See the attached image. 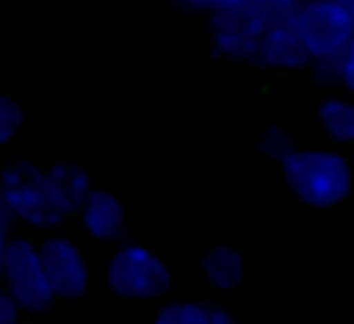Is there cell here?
Instances as JSON below:
<instances>
[{
	"mask_svg": "<svg viewBox=\"0 0 354 324\" xmlns=\"http://www.w3.org/2000/svg\"><path fill=\"white\" fill-rule=\"evenodd\" d=\"M41 263L47 271V280L61 299H75L86 294L88 288V266L83 260V252L66 241V238H47L41 246Z\"/></svg>",
	"mask_w": 354,
	"mask_h": 324,
	"instance_id": "obj_7",
	"label": "cell"
},
{
	"mask_svg": "<svg viewBox=\"0 0 354 324\" xmlns=\"http://www.w3.org/2000/svg\"><path fill=\"white\" fill-rule=\"evenodd\" d=\"M285 177L293 194L315 208L337 205L351 191V169L346 158L324 150H296L285 163Z\"/></svg>",
	"mask_w": 354,
	"mask_h": 324,
	"instance_id": "obj_1",
	"label": "cell"
},
{
	"mask_svg": "<svg viewBox=\"0 0 354 324\" xmlns=\"http://www.w3.org/2000/svg\"><path fill=\"white\" fill-rule=\"evenodd\" d=\"M6 252H8V238L0 235V274H3V266H6Z\"/></svg>",
	"mask_w": 354,
	"mask_h": 324,
	"instance_id": "obj_22",
	"label": "cell"
},
{
	"mask_svg": "<svg viewBox=\"0 0 354 324\" xmlns=\"http://www.w3.org/2000/svg\"><path fill=\"white\" fill-rule=\"evenodd\" d=\"M213 324H238L227 310H221V307H213Z\"/></svg>",
	"mask_w": 354,
	"mask_h": 324,
	"instance_id": "obj_21",
	"label": "cell"
},
{
	"mask_svg": "<svg viewBox=\"0 0 354 324\" xmlns=\"http://www.w3.org/2000/svg\"><path fill=\"white\" fill-rule=\"evenodd\" d=\"M17 316H19V305L8 291L0 288V324H17Z\"/></svg>",
	"mask_w": 354,
	"mask_h": 324,
	"instance_id": "obj_19",
	"label": "cell"
},
{
	"mask_svg": "<svg viewBox=\"0 0 354 324\" xmlns=\"http://www.w3.org/2000/svg\"><path fill=\"white\" fill-rule=\"evenodd\" d=\"M108 285L124 299H155L169 291L171 274L155 252L144 246H124L108 266Z\"/></svg>",
	"mask_w": 354,
	"mask_h": 324,
	"instance_id": "obj_5",
	"label": "cell"
},
{
	"mask_svg": "<svg viewBox=\"0 0 354 324\" xmlns=\"http://www.w3.org/2000/svg\"><path fill=\"white\" fill-rule=\"evenodd\" d=\"M0 194L17 219L33 227H55L69 213L58 202L47 174L33 163H14L0 177Z\"/></svg>",
	"mask_w": 354,
	"mask_h": 324,
	"instance_id": "obj_3",
	"label": "cell"
},
{
	"mask_svg": "<svg viewBox=\"0 0 354 324\" xmlns=\"http://www.w3.org/2000/svg\"><path fill=\"white\" fill-rule=\"evenodd\" d=\"M340 3H346V6H351V3H354V0H340Z\"/></svg>",
	"mask_w": 354,
	"mask_h": 324,
	"instance_id": "obj_23",
	"label": "cell"
},
{
	"mask_svg": "<svg viewBox=\"0 0 354 324\" xmlns=\"http://www.w3.org/2000/svg\"><path fill=\"white\" fill-rule=\"evenodd\" d=\"M257 19L260 25L268 28H279V25H290L296 11H299V0H246L243 3Z\"/></svg>",
	"mask_w": 354,
	"mask_h": 324,
	"instance_id": "obj_13",
	"label": "cell"
},
{
	"mask_svg": "<svg viewBox=\"0 0 354 324\" xmlns=\"http://www.w3.org/2000/svg\"><path fill=\"white\" fill-rule=\"evenodd\" d=\"M290 25L318 64L337 61L354 39V14L340 0H304Z\"/></svg>",
	"mask_w": 354,
	"mask_h": 324,
	"instance_id": "obj_2",
	"label": "cell"
},
{
	"mask_svg": "<svg viewBox=\"0 0 354 324\" xmlns=\"http://www.w3.org/2000/svg\"><path fill=\"white\" fill-rule=\"evenodd\" d=\"M47 180L58 197V202L64 205L66 213H75L83 208L86 197L91 194V186H88V174L75 166V163H55L50 172H47Z\"/></svg>",
	"mask_w": 354,
	"mask_h": 324,
	"instance_id": "obj_10",
	"label": "cell"
},
{
	"mask_svg": "<svg viewBox=\"0 0 354 324\" xmlns=\"http://www.w3.org/2000/svg\"><path fill=\"white\" fill-rule=\"evenodd\" d=\"M335 66H337V80H340L346 89L354 91V39H351L348 47L343 50V55L335 61Z\"/></svg>",
	"mask_w": 354,
	"mask_h": 324,
	"instance_id": "obj_18",
	"label": "cell"
},
{
	"mask_svg": "<svg viewBox=\"0 0 354 324\" xmlns=\"http://www.w3.org/2000/svg\"><path fill=\"white\" fill-rule=\"evenodd\" d=\"M348 8H351V14H354V3H351V6H348Z\"/></svg>",
	"mask_w": 354,
	"mask_h": 324,
	"instance_id": "obj_24",
	"label": "cell"
},
{
	"mask_svg": "<svg viewBox=\"0 0 354 324\" xmlns=\"http://www.w3.org/2000/svg\"><path fill=\"white\" fill-rule=\"evenodd\" d=\"M257 64L268 66V69H301L307 64H313L304 42L299 39V33L293 30V25H279V28H268L260 39Z\"/></svg>",
	"mask_w": 354,
	"mask_h": 324,
	"instance_id": "obj_8",
	"label": "cell"
},
{
	"mask_svg": "<svg viewBox=\"0 0 354 324\" xmlns=\"http://www.w3.org/2000/svg\"><path fill=\"white\" fill-rule=\"evenodd\" d=\"M202 271L210 280V285L227 291V288H235L243 280L246 266H243V258H241L238 249H232V246H216V249H210L202 258Z\"/></svg>",
	"mask_w": 354,
	"mask_h": 324,
	"instance_id": "obj_11",
	"label": "cell"
},
{
	"mask_svg": "<svg viewBox=\"0 0 354 324\" xmlns=\"http://www.w3.org/2000/svg\"><path fill=\"white\" fill-rule=\"evenodd\" d=\"M80 219L83 227L100 241L119 238L124 230V208L111 191H91L80 208Z\"/></svg>",
	"mask_w": 354,
	"mask_h": 324,
	"instance_id": "obj_9",
	"label": "cell"
},
{
	"mask_svg": "<svg viewBox=\"0 0 354 324\" xmlns=\"http://www.w3.org/2000/svg\"><path fill=\"white\" fill-rule=\"evenodd\" d=\"M318 119L335 141H354V102L326 100L318 108Z\"/></svg>",
	"mask_w": 354,
	"mask_h": 324,
	"instance_id": "obj_12",
	"label": "cell"
},
{
	"mask_svg": "<svg viewBox=\"0 0 354 324\" xmlns=\"http://www.w3.org/2000/svg\"><path fill=\"white\" fill-rule=\"evenodd\" d=\"M19 127H22V108L11 97L0 94V144L11 141L19 133Z\"/></svg>",
	"mask_w": 354,
	"mask_h": 324,
	"instance_id": "obj_15",
	"label": "cell"
},
{
	"mask_svg": "<svg viewBox=\"0 0 354 324\" xmlns=\"http://www.w3.org/2000/svg\"><path fill=\"white\" fill-rule=\"evenodd\" d=\"M263 150L268 152V155H274V158H279L282 163L296 152L293 150V144H290V138L279 130V127H271L266 136H263Z\"/></svg>",
	"mask_w": 354,
	"mask_h": 324,
	"instance_id": "obj_16",
	"label": "cell"
},
{
	"mask_svg": "<svg viewBox=\"0 0 354 324\" xmlns=\"http://www.w3.org/2000/svg\"><path fill=\"white\" fill-rule=\"evenodd\" d=\"M3 277H6V291L14 296L19 310L41 313L55 299V291H53L44 263H41V252L25 238L8 241Z\"/></svg>",
	"mask_w": 354,
	"mask_h": 324,
	"instance_id": "obj_4",
	"label": "cell"
},
{
	"mask_svg": "<svg viewBox=\"0 0 354 324\" xmlns=\"http://www.w3.org/2000/svg\"><path fill=\"white\" fill-rule=\"evenodd\" d=\"M263 33H266V28L246 6L210 14V42H213L216 53L224 58L252 61L257 55Z\"/></svg>",
	"mask_w": 354,
	"mask_h": 324,
	"instance_id": "obj_6",
	"label": "cell"
},
{
	"mask_svg": "<svg viewBox=\"0 0 354 324\" xmlns=\"http://www.w3.org/2000/svg\"><path fill=\"white\" fill-rule=\"evenodd\" d=\"M155 324H213V307L199 302H174L158 310Z\"/></svg>",
	"mask_w": 354,
	"mask_h": 324,
	"instance_id": "obj_14",
	"label": "cell"
},
{
	"mask_svg": "<svg viewBox=\"0 0 354 324\" xmlns=\"http://www.w3.org/2000/svg\"><path fill=\"white\" fill-rule=\"evenodd\" d=\"M169 3H174L177 8H185V11H207V14H216V11L238 8L246 0H169Z\"/></svg>",
	"mask_w": 354,
	"mask_h": 324,
	"instance_id": "obj_17",
	"label": "cell"
},
{
	"mask_svg": "<svg viewBox=\"0 0 354 324\" xmlns=\"http://www.w3.org/2000/svg\"><path fill=\"white\" fill-rule=\"evenodd\" d=\"M11 224H14V210L8 208V202H6L3 194H0V235H8Z\"/></svg>",
	"mask_w": 354,
	"mask_h": 324,
	"instance_id": "obj_20",
	"label": "cell"
}]
</instances>
